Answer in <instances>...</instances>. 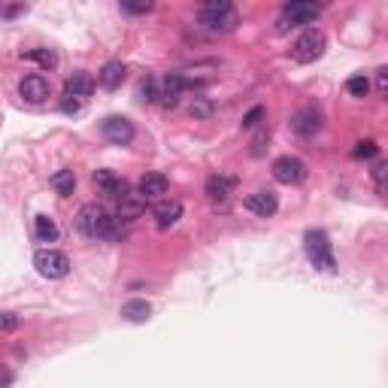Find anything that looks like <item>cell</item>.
<instances>
[{"label": "cell", "instance_id": "cell-16", "mask_svg": "<svg viewBox=\"0 0 388 388\" xmlns=\"http://www.w3.org/2000/svg\"><path fill=\"white\" fill-rule=\"evenodd\" d=\"M124 73H128V70H124L122 61H106L101 67V73H97V85L106 89V91H115L124 82Z\"/></svg>", "mask_w": 388, "mask_h": 388}, {"label": "cell", "instance_id": "cell-15", "mask_svg": "<svg viewBox=\"0 0 388 388\" xmlns=\"http://www.w3.org/2000/svg\"><path fill=\"white\" fill-rule=\"evenodd\" d=\"M94 79H91V73H85V70H76L67 76V82H64V91L67 97H76V101H82V97H91L94 91Z\"/></svg>", "mask_w": 388, "mask_h": 388}, {"label": "cell", "instance_id": "cell-13", "mask_svg": "<svg viewBox=\"0 0 388 388\" xmlns=\"http://www.w3.org/2000/svg\"><path fill=\"white\" fill-rule=\"evenodd\" d=\"M246 209L255 212V216H261V219H270V216H276L279 200H276L273 191H255V194L246 198Z\"/></svg>", "mask_w": 388, "mask_h": 388}, {"label": "cell", "instance_id": "cell-1", "mask_svg": "<svg viewBox=\"0 0 388 388\" xmlns=\"http://www.w3.org/2000/svg\"><path fill=\"white\" fill-rule=\"evenodd\" d=\"M76 228L82 231L89 240H119V219H112L110 212L97 203H85L76 212Z\"/></svg>", "mask_w": 388, "mask_h": 388}, {"label": "cell", "instance_id": "cell-23", "mask_svg": "<svg viewBox=\"0 0 388 388\" xmlns=\"http://www.w3.org/2000/svg\"><path fill=\"white\" fill-rule=\"evenodd\" d=\"M27 61H37L40 67H46V70H52V67H58V55L52 52V48H31V52H25Z\"/></svg>", "mask_w": 388, "mask_h": 388}, {"label": "cell", "instance_id": "cell-20", "mask_svg": "<svg viewBox=\"0 0 388 388\" xmlns=\"http://www.w3.org/2000/svg\"><path fill=\"white\" fill-rule=\"evenodd\" d=\"M149 316H152V306L146 304V300H128V304L122 306V318H128V322L134 325H143V322H149Z\"/></svg>", "mask_w": 388, "mask_h": 388}, {"label": "cell", "instance_id": "cell-7", "mask_svg": "<svg viewBox=\"0 0 388 388\" xmlns=\"http://www.w3.org/2000/svg\"><path fill=\"white\" fill-rule=\"evenodd\" d=\"M270 173H273V179L283 182V186H295V182H300L306 176V164L300 158H295V155H283V158L273 161Z\"/></svg>", "mask_w": 388, "mask_h": 388}, {"label": "cell", "instance_id": "cell-29", "mask_svg": "<svg viewBox=\"0 0 388 388\" xmlns=\"http://www.w3.org/2000/svg\"><path fill=\"white\" fill-rule=\"evenodd\" d=\"M15 328H18V316H13V313H0V334L15 331Z\"/></svg>", "mask_w": 388, "mask_h": 388}, {"label": "cell", "instance_id": "cell-30", "mask_svg": "<svg viewBox=\"0 0 388 388\" xmlns=\"http://www.w3.org/2000/svg\"><path fill=\"white\" fill-rule=\"evenodd\" d=\"M267 140H270V134H267V131H261L258 137L252 140V155H255V158H258V155H264V143H267Z\"/></svg>", "mask_w": 388, "mask_h": 388}, {"label": "cell", "instance_id": "cell-3", "mask_svg": "<svg viewBox=\"0 0 388 388\" xmlns=\"http://www.w3.org/2000/svg\"><path fill=\"white\" fill-rule=\"evenodd\" d=\"M304 246H306V255H309V261H313L316 270H322V273H334L337 261H334V249H331V240H328L325 231H306Z\"/></svg>", "mask_w": 388, "mask_h": 388}, {"label": "cell", "instance_id": "cell-14", "mask_svg": "<svg viewBox=\"0 0 388 388\" xmlns=\"http://www.w3.org/2000/svg\"><path fill=\"white\" fill-rule=\"evenodd\" d=\"M94 186L101 188L103 194H110V198L119 200L124 191H128V182H124L119 173H112V170H94Z\"/></svg>", "mask_w": 388, "mask_h": 388}, {"label": "cell", "instance_id": "cell-28", "mask_svg": "<svg viewBox=\"0 0 388 388\" xmlns=\"http://www.w3.org/2000/svg\"><path fill=\"white\" fill-rule=\"evenodd\" d=\"M155 97H158V91H155V79H143L140 82V101L143 103H152Z\"/></svg>", "mask_w": 388, "mask_h": 388}, {"label": "cell", "instance_id": "cell-8", "mask_svg": "<svg viewBox=\"0 0 388 388\" xmlns=\"http://www.w3.org/2000/svg\"><path fill=\"white\" fill-rule=\"evenodd\" d=\"M322 112L316 110V106H304V110H297L295 115H291V131L297 134V137H304V140H309V137H316L318 131H322Z\"/></svg>", "mask_w": 388, "mask_h": 388}, {"label": "cell", "instance_id": "cell-11", "mask_svg": "<svg viewBox=\"0 0 388 388\" xmlns=\"http://www.w3.org/2000/svg\"><path fill=\"white\" fill-rule=\"evenodd\" d=\"M18 94H22V101H27V103H43V101H48L52 89H48V79L34 73V76H25V79L18 82Z\"/></svg>", "mask_w": 388, "mask_h": 388}, {"label": "cell", "instance_id": "cell-18", "mask_svg": "<svg viewBox=\"0 0 388 388\" xmlns=\"http://www.w3.org/2000/svg\"><path fill=\"white\" fill-rule=\"evenodd\" d=\"M146 209V200L140 198V191H124L122 198H119V219H124V221H131V219H137L140 212Z\"/></svg>", "mask_w": 388, "mask_h": 388}, {"label": "cell", "instance_id": "cell-31", "mask_svg": "<svg viewBox=\"0 0 388 388\" xmlns=\"http://www.w3.org/2000/svg\"><path fill=\"white\" fill-rule=\"evenodd\" d=\"M122 13L143 15V13H152V4H122Z\"/></svg>", "mask_w": 388, "mask_h": 388}, {"label": "cell", "instance_id": "cell-10", "mask_svg": "<svg viewBox=\"0 0 388 388\" xmlns=\"http://www.w3.org/2000/svg\"><path fill=\"white\" fill-rule=\"evenodd\" d=\"M186 73H167L161 79V89H158V101L167 106V110H173V106L179 103V97H182V91H186Z\"/></svg>", "mask_w": 388, "mask_h": 388}, {"label": "cell", "instance_id": "cell-19", "mask_svg": "<svg viewBox=\"0 0 388 388\" xmlns=\"http://www.w3.org/2000/svg\"><path fill=\"white\" fill-rule=\"evenodd\" d=\"M155 219H158V228H173L182 219V203L179 200H161L155 207Z\"/></svg>", "mask_w": 388, "mask_h": 388}, {"label": "cell", "instance_id": "cell-5", "mask_svg": "<svg viewBox=\"0 0 388 388\" xmlns=\"http://www.w3.org/2000/svg\"><path fill=\"white\" fill-rule=\"evenodd\" d=\"M318 15H322V6H318V4H306V0H295V4H285V6H283V15H279V31H288V27H300V25H313Z\"/></svg>", "mask_w": 388, "mask_h": 388}, {"label": "cell", "instance_id": "cell-33", "mask_svg": "<svg viewBox=\"0 0 388 388\" xmlns=\"http://www.w3.org/2000/svg\"><path fill=\"white\" fill-rule=\"evenodd\" d=\"M373 179H376V186H380V191H382V186H385V161L373 164Z\"/></svg>", "mask_w": 388, "mask_h": 388}, {"label": "cell", "instance_id": "cell-34", "mask_svg": "<svg viewBox=\"0 0 388 388\" xmlns=\"http://www.w3.org/2000/svg\"><path fill=\"white\" fill-rule=\"evenodd\" d=\"M376 89H380V94H385V89H388V79H385V70H380V73H376Z\"/></svg>", "mask_w": 388, "mask_h": 388}, {"label": "cell", "instance_id": "cell-6", "mask_svg": "<svg viewBox=\"0 0 388 388\" xmlns=\"http://www.w3.org/2000/svg\"><path fill=\"white\" fill-rule=\"evenodd\" d=\"M34 267H37V273L46 279H64L70 273V258L58 249H40L34 255Z\"/></svg>", "mask_w": 388, "mask_h": 388}, {"label": "cell", "instance_id": "cell-27", "mask_svg": "<svg viewBox=\"0 0 388 388\" xmlns=\"http://www.w3.org/2000/svg\"><path fill=\"white\" fill-rule=\"evenodd\" d=\"M209 112H212L209 101H203V97H194V103H191V115H194V119H207Z\"/></svg>", "mask_w": 388, "mask_h": 388}, {"label": "cell", "instance_id": "cell-4", "mask_svg": "<svg viewBox=\"0 0 388 388\" xmlns=\"http://www.w3.org/2000/svg\"><path fill=\"white\" fill-rule=\"evenodd\" d=\"M325 46H328L325 34L313 27V31L300 34L297 40L291 43V58H295L297 64H313V61H318V58L325 55Z\"/></svg>", "mask_w": 388, "mask_h": 388}, {"label": "cell", "instance_id": "cell-26", "mask_svg": "<svg viewBox=\"0 0 388 388\" xmlns=\"http://www.w3.org/2000/svg\"><path fill=\"white\" fill-rule=\"evenodd\" d=\"M376 152H380V146H376L373 140H364V143H358L355 146V158H376Z\"/></svg>", "mask_w": 388, "mask_h": 388}, {"label": "cell", "instance_id": "cell-22", "mask_svg": "<svg viewBox=\"0 0 388 388\" xmlns=\"http://www.w3.org/2000/svg\"><path fill=\"white\" fill-rule=\"evenodd\" d=\"M48 186H52L58 194H73V188H76V173L73 170H58L52 179H48Z\"/></svg>", "mask_w": 388, "mask_h": 388}, {"label": "cell", "instance_id": "cell-12", "mask_svg": "<svg viewBox=\"0 0 388 388\" xmlns=\"http://www.w3.org/2000/svg\"><path fill=\"white\" fill-rule=\"evenodd\" d=\"M234 188H237V176H228V173H212V176L207 179V186H203L207 198L216 200V203L228 200L231 194H234Z\"/></svg>", "mask_w": 388, "mask_h": 388}, {"label": "cell", "instance_id": "cell-9", "mask_svg": "<svg viewBox=\"0 0 388 388\" xmlns=\"http://www.w3.org/2000/svg\"><path fill=\"white\" fill-rule=\"evenodd\" d=\"M101 134L112 146H128L134 140V124L124 119V115H110V119H103L101 124Z\"/></svg>", "mask_w": 388, "mask_h": 388}, {"label": "cell", "instance_id": "cell-2", "mask_svg": "<svg viewBox=\"0 0 388 388\" xmlns=\"http://www.w3.org/2000/svg\"><path fill=\"white\" fill-rule=\"evenodd\" d=\"M200 25L209 34H228L240 25V15L228 0H209V4L200 6Z\"/></svg>", "mask_w": 388, "mask_h": 388}, {"label": "cell", "instance_id": "cell-21", "mask_svg": "<svg viewBox=\"0 0 388 388\" xmlns=\"http://www.w3.org/2000/svg\"><path fill=\"white\" fill-rule=\"evenodd\" d=\"M34 231H37V240L40 242H55L58 240V225H55V219H48V216H37Z\"/></svg>", "mask_w": 388, "mask_h": 388}, {"label": "cell", "instance_id": "cell-17", "mask_svg": "<svg viewBox=\"0 0 388 388\" xmlns=\"http://www.w3.org/2000/svg\"><path fill=\"white\" fill-rule=\"evenodd\" d=\"M170 182L164 173H146V176L140 179V198L149 200V198H161V194H167Z\"/></svg>", "mask_w": 388, "mask_h": 388}, {"label": "cell", "instance_id": "cell-32", "mask_svg": "<svg viewBox=\"0 0 388 388\" xmlns=\"http://www.w3.org/2000/svg\"><path fill=\"white\" fill-rule=\"evenodd\" d=\"M61 110H64L67 115H73V112H79V110H82V101H76V97H64Z\"/></svg>", "mask_w": 388, "mask_h": 388}, {"label": "cell", "instance_id": "cell-24", "mask_svg": "<svg viewBox=\"0 0 388 388\" xmlns=\"http://www.w3.org/2000/svg\"><path fill=\"white\" fill-rule=\"evenodd\" d=\"M346 91L352 97H367L370 94V79H367V76H352V79L346 82Z\"/></svg>", "mask_w": 388, "mask_h": 388}, {"label": "cell", "instance_id": "cell-25", "mask_svg": "<svg viewBox=\"0 0 388 388\" xmlns=\"http://www.w3.org/2000/svg\"><path fill=\"white\" fill-rule=\"evenodd\" d=\"M264 115H267V112H264V106H252V110H249L246 115H242V128H258Z\"/></svg>", "mask_w": 388, "mask_h": 388}]
</instances>
